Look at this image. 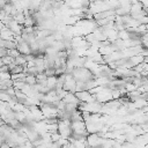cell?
Masks as SVG:
<instances>
[{
    "label": "cell",
    "mask_w": 148,
    "mask_h": 148,
    "mask_svg": "<svg viewBox=\"0 0 148 148\" xmlns=\"http://www.w3.org/2000/svg\"><path fill=\"white\" fill-rule=\"evenodd\" d=\"M1 59V61H2V64L3 65H9L10 62H13L14 61V58H12L10 56H5V57H2V58H0Z\"/></svg>",
    "instance_id": "obj_3"
},
{
    "label": "cell",
    "mask_w": 148,
    "mask_h": 148,
    "mask_svg": "<svg viewBox=\"0 0 148 148\" xmlns=\"http://www.w3.org/2000/svg\"><path fill=\"white\" fill-rule=\"evenodd\" d=\"M0 148H10V147H9L7 143H2V145L0 146Z\"/></svg>",
    "instance_id": "obj_4"
},
{
    "label": "cell",
    "mask_w": 148,
    "mask_h": 148,
    "mask_svg": "<svg viewBox=\"0 0 148 148\" xmlns=\"http://www.w3.org/2000/svg\"><path fill=\"white\" fill-rule=\"evenodd\" d=\"M62 101H64L65 103H71V104H79V103H80V101L76 98V96L74 95V92H68V94L62 98Z\"/></svg>",
    "instance_id": "obj_2"
},
{
    "label": "cell",
    "mask_w": 148,
    "mask_h": 148,
    "mask_svg": "<svg viewBox=\"0 0 148 148\" xmlns=\"http://www.w3.org/2000/svg\"><path fill=\"white\" fill-rule=\"evenodd\" d=\"M74 95L76 96V98L80 101V102H83V103H90V102H94L95 101V97L94 95H91L89 91L87 90H83V91H75Z\"/></svg>",
    "instance_id": "obj_1"
},
{
    "label": "cell",
    "mask_w": 148,
    "mask_h": 148,
    "mask_svg": "<svg viewBox=\"0 0 148 148\" xmlns=\"http://www.w3.org/2000/svg\"><path fill=\"white\" fill-rule=\"evenodd\" d=\"M10 148H18V147H10Z\"/></svg>",
    "instance_id": "obj_5"
}]
</instances>
